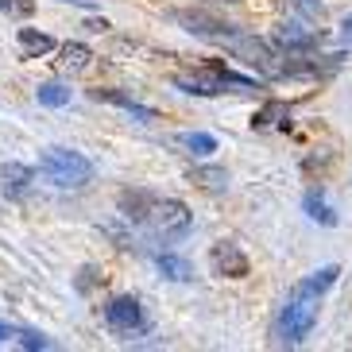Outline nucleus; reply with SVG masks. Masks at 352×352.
Instances as JSON below:
<instances>
[{"label":"nucleus","mask_w":352,"mask_h":352,"mask_svg":"<svg viewBox=\"0 0 352 352\" xmlns=\"http://www.w3.org/2000/svg\"><path fill=\"white\" fill-rule=\"evenodd\" d=\"M318 325V294H306V290H290V298L283 302L279 318H275V329H271V337H275V344H287V349H294V344H302L306 337H310V329Z\"/></svg>","instance_id":"obj_1"},{"label":"nucleus","mask_w":352,"mask_h":352,"mask_svg":"<svg viewBox=\"0 0 352 352\" xmlns=\"http://www.w3.org/2000/svg\"><path fill=\"white\" fill-rule=\"evenodd\" d=\"M39 175L58 190H82L94 182V163L70 147H47L39 155Z\"/></svg>","instance_id":"obj_2"},{"label":"nucleus","mask_w":352,"mask_h":352,"mask_svg":"<svg viewBox=\"0 0 352 352\" xmlns=\"http://www.w3.org/2000/svg\"><path fill=\"white\" fill-rule=\"evenodd\" d=\"M175 85L182 94H197V97H217V94H228V89H236V94H248L256 89L252 78H240L232 74L225 63H209L194 74H175Z\"/></svg>","instance_id":"obj_3"},{"label":"nucleus","mask_w":352,"mask_h":352,"mask_svg":"<svg viewBox=\"0 0 352 352\" xmlns=\"http://www.w3.org/2000/svg\"><path fill=\"white\" fill-rule=\"evenodd\" d=\"M140 225L151 232V236H159V240H182L194 228V213H190L178 197H155L151 194V201H147V209H144V221Z\"/></svg>","instance_id":"obj_4"},{"label":"nucleus","mask_w":352,"mask_h":352,"mask_svg":"<svg viewBox=\"0 0 352 352\" xmlns=\"http://www.w3.org/2000/svg\"><path fill=\"white\" fill-rule=\"evenodd\" d=\"M225 47L236 54V58H244V63H248L256 74H263V78H287V54H279L267 39L236 32L232 39L225 43Z\"/></svg>","instance_id":"obj_5"},{"label":"nucleus","mask_w":352,"mask_h":352,"mask_svg":"<svg viewBox=\"0 0 352 352\" xmlns=\"http://www.w3.org/2000/svg\"><path fill=\"white\" fill-rule=\"evenodd\" d=\"M104 325L113 333H120V337H140V333H147V318H144L140 298H132V294L113 298L104 306Z\"/></svg>","instance_id":"obj_6"},{"label":"nucleus","mask_w":352,"mask_h":352,"mask_svg":"<svg viewBox=\"0 0 352 352\" xmlns=\"http://www.w3.org/2000/svg\"><path fill=\"white\" fill-rule=\"evenodd\" d=\"M283 51H294V54H314L321 47V28H306V20H287L279 23V32H275Z\"/></svg>","instance_id":"obj_7"},{"label":"nucleus","mask_w":352,"mask_h":352,"mask_svg":"<svg viewBox=\"0 0 352 352\" xmlns=\"http://www.w3.org/2000/svg\"><path fill=\"white\" fill-rule=\"evenodd\" d=\"M209 267H213V275H225V279H244L248 275V256L240 252L236 240H221L209 252Z\"/></svg>","instance_id":"obj_8"},{"label":"nucleus","mask_w":352,"mask_h":352,"mask_svg":"<svg viewBox=\"0 0 352 352\" xmlns=\"http://www.w3.org/2000/svg\"><path fill=\"white\" fill-rule=\"evenodd\" d=\"M175 20L182 23L190 35H197V39H209V43H228L232 35H236V28H232V23L209 20V16H201V12H175Z\"/></svg>","instance_id":"obj_9"},{"label":"nucleus","mask_w":352,"mask_h":352,"mask_svg":"<svg viewBox=\"0 0 352 352\" xmlns=\"http://www.w3.org/2000/svg\"><path fill=\"white\" fill-rule=\"evenodd\" d=\"M35 186V170L28 163H0V197L4 201H20Z\"/></svg>","instance_id":"obj_10"},{"label":"nucleus","mask_w":352,"mask_h":352,"mask_svg":"<svg viewBox=\"0 0 352 352\" xmlns=\"http://www.w3.org/2000/svg\"><path fill=\"white\" fill-rule=\"evenodd\" d=\"M94 101L116 104L120 113H128L132 120H140V124H151V120H159V113H155V109H147V104H140L135 97L120 94V89H94Z\"/></svg>","instance_id":"obj_11"},{"label":"nucleus","mask_w":352,"mask_h":352,"mask_svg":"<svg viewBox=\"0 0 352 352\" xmlns=\"http://www.w3.org/2000/svg\"><path fill=\"white\" fill-rule=\"evenodd\" d=\"M290 128V104L287 101H267L252 116V132H287Z\"/></svg>","instance_id":"obj_12"},{"label":"nucleus","mask_w":352,"mask_h":352,"mask_svg":"<svg viewBox=\"0 0 352 352\" xmlns=\"http://www.w3.org/2000/svg\"><path fill=\"white\" fill-rule=\"evenodd\" d=\"M94 66V51L85 47V43H66L63 47V58H58V70H66V74H82V70H89Z\"/></svg>","instance_id":"obj_13"},{"label":"nucleus","mask_w":352,"mask_h":352,"mask_svg":"<svg viewBox=\"0 0 352 352\" xmlns=\"http://www.w3.org/2000/svg\"><path fill=\"white\" fill-rule=\"evenodd\" d=\"M20 51L23 58H43L54 51V39L47 32H35V28H20Z\"/></svg>","instance_id":"obj_14"},{"label":"nucleus","mask_w":352,"mask_h":352,"mask_svg":"<svg viewBox=\"0 0 352 352\" xmlns=\"http://www.w3.org/2000/svg\"><path fill=\"white\" fill-rule=\"evenodd\" d=\"M302 209H306V213H310L314 221H318V225H337V213H333L329 209V201H325V194H321L318 186H310L306 190V197H302Z\"/></svg>","instance_id":"obj_15"},{"label":"nucleus","mask_w":352,"mask_h":352,"mask_svg":"<svg viewBox=\"0 0 352 352\" xmlns=\"http://www.w3.org/2000/svg\"><path fill=\"white\" fill-rule=\"evenodd\" d=\"M341 279V267H337V263H329V267H321V271H314V275H306V279L302 283H294V287L298 290H306V294H325V290L333 287V283Z\"/></svg>","instance_id":"obj_16"},{"label":"nucleus","mask_w":352,"mask_h":352,"mask_svg":"<svg viewBox=\"0 0 352 352\" xmlns=\"http://www.w3.org/2000/svg\"><path fill=\"white\" fill-rule=\"evenodd\" d=\"M190 182H197V186L209 190V194H225L228 190V175L221 166H194V170H190Z\"/></svg>","instance_id":"obj_17"},{"label":"nucleus","mask_w":352,"mask_h":352,"mask_svg":"<svg viewBox=\"0 0 352 352\" xmlns=\"http://www.w3.org/2000/svg\"><path fill=\"white\" fill-rule=\"evenodd\" d=\"M155 267L163 271L170 283H190L194 279V267H190V259H182V256H159Z\"/></svg>","instance_id":"obj_18"},{"label":"nucleus","mask_w":352,"mask_h":352,"mask_svg":"<svg viewBox=\"0 0 352 352\" xmlns=\"http://www.w3.org/2000/svg\"><path fill=\"white\" fill-rule=\"evenodd\" d=\"M178 147H186V155H209V151H217V140L209 132H182Z\"/></svg>","instance_id":"obj_19"},{"label":"nucleus","mask_w":352,"mask_h":352,"mask_svg":"<svg viewBox=\"0 0 352 352\" xmlns=\"http://www.w3.org/2000/svg\"><path fill=\"white\" fill-rule=\"evenodd\" d=\"M35 97H39V104H47V109H63V104H70V85L47 82V85L35 89Z\"/></svg>","instance_id":"obj_20"},{"label":"nucleus","mask_w":352,"mask_h":352,"mask_svg":"<svg viewBox=\"0 0 352 352\" xmlns=\"http://www.w3.org/2000/svg\"><path fill=\"white\" fill-rule=\"evenodd\" d=\"M294 4V12H298V20H306V23H325V4L321 0H290Z\"/></svg>","instance_id":"obj_21"},{"label":"nucleus","mask_w":352,"mask_h":352,"mask_svg":"<svg viewBox=\"0 0 352 352\" xmlns=\"http://www.w3.org/2000/svg\"><path fill=\"white\" fill-rule=\"evenodd\" d=\"M0 12L12 20H28V16H35V0H0Z\"/></svg>","instance_id":"obj_22"},{"label":"nucleus","mask_w":352,"mask_h":352,"mask_svg":"<svg viewBox=\"0 0 352 352\" xmlns=\"http://www.w3.org/2000/svg\"><path fill=\"white\" fill-rule=\"evenodd\" d=\"M20 337V344L23 349H51V341L43 337V333H32V329H23V333H16Z\"/></svg>","instance_id":"obj_23"},{"label":"nucleus","mask_w":352,"mask_h":352,"mask_svg":"<svg viewBox=\"0 0 352 352\" xmlns=\"http://www.w3.org/2000/svg\"><path fill=\"white\" fill-rule=\"evenodd\" d=\"M341 43H344V47H349V51H352V16H349V20L341 23Z\"/></svg>","instance_id":"obj_24"},{"label":"nucleus","mask_w":352,"mask_h":352,"mask_svg":"<svg viewBox=\"0 0 352 352\" xmlns=\"http://www.w3.org/2000/svg\"><path fill=\"white\" fill-rule=\"evenodd\" d=\"M85 32H109V20H85Z\"/></svg>","instance_id":"obj_25"},{"label":"nucleus","mask_w":352,"mask_h":352,"mask_svg":"<svg viewBox=\"0 0 352 352\" xmlns=\"http://www.w3.org/2000/svg\"><path fill=\"white\" fill-rule=\"evenodd\" d=\"M12 337H16V329H12V325H4V321H0V344H4V341H12Z\"/></svg>","instance_id":"obj_26"},{"label":"nucleus","mask_w":352,"mask_h":352,"mask_svg":"<svg viewBox=\"0 0 352 352\" xmlns=\"http://www.w3.org/2000/svg\"><path fill=\"white\" fill-rule=\"evenodd\" d=\"M63 4H78V8H94V0H63Z\"/></svg>","instance_id":"obj_27"}]
</instances>
